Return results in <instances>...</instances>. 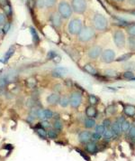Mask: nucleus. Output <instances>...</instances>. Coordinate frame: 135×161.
<instances>
[{"label": "nucleus", "mask_w": 135, "mask_h": 161, "mask_svg": "<svg viewBox=\"0 0 135 161\" xmlns=\"http://www.w3.org/2000/svg\"><path fill=\"white\" fill-rule=\"evenodd\" d=\"M93 24L95 30L98 31V32H105L108 28L109 23L107 18L104 15L100 13H96L93 17Z\"/></svg>", "instance_id": "nucleus-1"}, {"label": "nucleus", "mask_w": 135, "mask_h": 161, "mask_svg": "<svg viewBox=\"0 0 135 161\" xmlns=\"http://www.w3.org/2000/svg\"><path fill=\"white\" fill-rule=\"evenodd\" d=\"M96 35V30L91 26H85L78 34V40L82 43H88L91 41Z\"/></svg>", "instance_id": "nucleus-2"}, {"label": "nucleus", "mask_w": 135, "mask_h": 161, "mask_svg": "<svg viewBox=\"0 0 135 161\" xmlns=\"http://www.w3.org/2000/svg\"><path fill=\"white\" fill-rule=\"evenodd\" d=\"M58 11H59V14L63 19H69V18H70V16H72V12H73L70 5L68 3L66 0H61L59 3Z\"/></svg>", "instance_id": "nucleus-3"}, {"label": "nucleus", "mask_w": 135, "mask_h": 161, "mask_svg": "<svg viewBox=\"0 0 135 161\" xmlns=\"http://www.w3.org/2000/svg\"><path fill=\"white\" fill-rule=\"evenodd\" d=\"M82 28L83 24L79 18H73L68 24V32L73 35H78Z\"/></svg>", "instance_id": "nucleus-4"}, {"label": "nucleus", "mask_w": 135, "mask_h": 161, "mask_svg": "<svg viewBox=\"0 0 135 161\" xmlns=\"http://www.w3.org/2000/svg\"><path fill=\"white\" fill-rule=\"evenodd\" d=\"M113 39L115 46L117 48L122 49L126 46V36L122 30H116L114 33Z\"/></svg>", "instance_id": "nucleus-5"}, {"label": "nucleus", "mask_w": 135, "mask_h": 161, "mask_svg": "<svg viewBox=\"0 0 135 161\" xmlns=\"http://www.w3.org/2000/svg\"><path fill=\"white\" fill-rule=\"evenodd\" d=\"M72 10L77 14H83L88 8L87 0H71Z\"/></svg>", "instance_id": "nucleus-6"}, {"label": "nucleus", "mask_w": 135, "mask_h": 161, "mask_svg": "<svg viewBox=\"0 0 135 161\" xmlns=\"http://www.w3.org/2000/svg\"><path fill=\"white\" fill-rule=\"evenodd\" d=\"M83 96L79 91H76L71 92L70 95V104L73 109H78L82 104Z\"/></svg>", "instance_id": "nucleus-7"}, {"label": "nucleus", "mask_w": 135, "mask_h": 161, "mask_svg": "<svg viewBox=\"0 0 135 161\" xmlns=\"http://www.w3.org/2000/svg\"><path fill=\"white\" fill-rule=\"evenodd\" d=\"M116 54L115 52L112 49H105L103 50L101 54V61L105 64H111L115 61Z\"/></svg>", "instance_id": "nucleus-8"}, {"label": "nucleus", "mask_w": 135, "mask_h": 161, "mask_svg": "<svg viewBox=\"0 0 135 161\" xmlns=\"http://www.w3.org/2000/svg\"><path fill=\"white\" fill-rule=\"evenodd\" d=\"M103 52V49L99 45H94L92 46L88 51V56L89 59L92 60H97L99 57H101V54Z\"/></svg>", "instance_id": "nucleus-9"}, {"label": "nucleus", "mask_w": 135, "mask_h": 161, "mask_svg": "<svg viewBox=\"0 0 135 161\" xmlns=\"http://www.w3.org/2000/svg\"><path fill=\"white\" fill-rule=\"evenodd\" d=\"M62 19L63 18L60 16L59 13H53L51 16V22L55 28H59L61 26V24H62Z\"/></svg>", "instance_id": "nucleus-10"}, {"label": "nucleus", "mask_w": 135, "mask_h": 161, "mask_svg": "<svg viewBox=\"0 0 135 161\" xmlns=\"http://www.w3.org/2000/svg\"><path fill=\"white\" fill-rule=\"evenodd\" d=\"M59 99H60V96L58 92H53V93L50 94L47 99H46V101L48 104L51 105V106H55V105L59 104Z\"/></svg>", "instance_id": "nucleus-11"}, {"label": "nucleus", "mask_w": 135, "mask_h": 161, "mask_svg": "<svg viewBox=\"0 0 135 161\" xmlns=\"http://www.w3.org/2000/svg\"><path fill=\"white\" fill-rule=\"evenodd\" d=\"M68 72H69V70L66 67H56L52 71V75L57 78H61L66 75Z\"/></svg>", "instance_id": "nucleus-12"}, {"label": "nucleus", "mask_w": 135, "mask_h": 161, "mask_svg": "<svg viewBox=\"0 0 135 161\" xmlns=\"http://www.w3.org/2000/svg\"><path fill=\"white\" fill-rule=\"evenodd\" d=\"M83 70L88 73L89 75H92V76H95L96 77L98 75V71L96 68L92 64H86L84 66H83Z\"/></svg>", "instance_id": "nucleus-13"}, {"label": "nucleus", "mask_w": 135, "mask_h": 161, "mask_svg": "<svg viewBox=\"0 0 135 161\" xmlns=\"http://www.w3.org/2000/svg\"><path fill=\"white\" fill-rule=\"evenodd\" d=\"M91 137H92V132L88 131H81L78 135V140L81 142V143H88L91 140Z\"/></svg>", "instance_id": "nucleus-14"}, {"label": "nucleus", "mask_w": 135, "mask_h": 161, "mask_svg": "<svg viewBox=\"0 0 135 161\" xmlns=\"http://www.w3.org/2000/svg\"><path fill=\"white\" fill-rule=\"evenodd\" d=\"M86 150H87L89 154L95 155L98 151L97 145L96 144L95 141H89L88 143H86Z\"/></svg>", "instance_id": "nucleus-15"}, {"label": "nucleus", "mask_w": 135, "mask_h": 161, "mask_svg": "<svg viewBox=\"0 0 135 161\" xmlns=\"http://www.w3.org/2000/svg\"><path fill=\"white\" fill-rule=\"evenodd\" d=\"M124 112L127 117H135V106L132 104H125L124 108Z\"/></svg>", "instance_id": "nucleus-16"}, {"label": "nucleus", "mask_w": 135, "mask_h": 161, "mask_svg": "<svg viewBox=\"0 0 135 161\" xmlns=\"http://www.w3.org/2000/svg\"><path fill=\"white\" fill-rule=\"evenodd\" d=\"M86 115H87L88 118H93V119H95L97 116V110L95 108V106L90 105V106L87 107V109H86Z\"/></svg>", "instance_id": "nucleus-17"}, {"label": "nucleus", "mask_w": 135, "mask_h": 161, "mask_svg": "<svg viewBox=\"0 0 135 161\" xmlns=\"http://www.w3.org/2000/svg\"><path fill=\"white\" fill-rule=\"evenodd\" d=\"M111 129H112V131L114 132V136H116V137H118V136H120L121 133H122L121 125L119 124V123H118L117 121H114V123H112Z\"/></svg>", "instance_id": "nucleus-18"}, {"label": "nucleus", "mask_w": 135, "mask_h": 161, "mask_svg": "<svg viewBox=\"0 0 135 161\" xmlns=\"http://www.w3.org/2000/svg\"><path fill=\"white\" fill-rule=\"evenodd\" d=\"M132 53H124L121 55V56L115 58V62H121V63H124V62H128L129 60H130L132 56Z\"/></svg>", "instance_id": "nucleus-19"}, {"label": "nucleus", "mask_w": 135, "mask_h": 161, "mask_svg": "<svg viewBox=\"0 0 135 161\" xmlns=\"http://www.w3.org/2000/svg\"><path fill=\"white\" fill-rule=\"evenodd\" d=\"M84 126L87 129H92L96 127V120L93 118H87L84 121Z\"/></svg>", "instance_id": "nucleus-20"}, {"label": "nucleus", "mask_w": 135, "mask_h": 161, "mask_svg": "<svg viewBox=\"0 0 135 161\" xmlns=\"http://www.w3.org/2000/svg\"><path fill=\"white\" fill-rule=\"evenodd\" d=\"M88 102L92 106H96L100 102V99L95 94H89L88 95Z\"/></svg>", "instance_id": "nucleus-21"}, {"label": "nucleus", "mask_w": 135, "mask_h": 161, "mask_svg": "<svg viewBox=\"0 0 135 161\" xmlns=\"http://www.w3.org/2000/svg\"><path fill=\"white\" fill-rule=\"evenodd\" d=\"M35 129H36V132H37V134L40 136L41 139H47L48 134H47V131H45V129H43L42 127L39 126V127H36Z\"/></svg>", "instance_id": "nucleus-22"}, {"label": "nucleus", "mask_w": 135, "mask_h": 161, "mask_svg": "<svg viewBox=\"0 0 135 161\" xmlns=\"http://www.w3.org/2000/svg\"><path fill=\"white\" fill-rule=\"evenodd\" d=\"M59 104L62 108L68 107V106L70 105V97H67V96H65V95L62 96V97H60Z\"/></svg>", "instance_id": "nucleus-23"}, {"label": "nucleus", "mask_w": 135, "mask_h": 161, "mask_svg": "<svg viewBox=\"0 0 135 161\" xmlns=\"http://www.w3.org/2000/svg\"><path fill=\"white\" fill-rule=\"evenodd\" d=\"M127 44H128V48L130 49L131 51L135 52V37L133 36L128 37Z\"/></svg>", "instance_id": "nucleus-24"}, {"label": "nucleus", "mask_w": 135, "mask_h": 161, "mask_svg": "<svg viewBox=\"0 0 135 161\" xmlns=\"http://www.w3.org/2000/svg\"><path fill=\"white\" fill-rule=\"evenodd\" d=\"M105 75L107 76V77H110V78H115L119 75V73L116 72L115 70H113V69H106L105 71Z\"/></svg>", "instance_id": "nucleus-25"}, {"label": "nucleus", "mask_w": 135, "mask_h": 161, "mask_svg": "<svg viewBox=\"0 0 135 161\" xmlns=\"http://www.w3.org/2000/svg\"><path fill=\"white\" fill-rule=\"evenodd\" d=\"M124 69L125 71H132L135 70V62H126L124 64Z\"/></svg>", "instance_id": "nucleus-26"}, {"label": "nucleus", "mask_w": 135, "mask_h": 161, "mask_svg": "<svg viewBox=\"0 0 135 161\" xmlns=\"http://www.w3.org/2000/svg\"><path fill=\"white\" fill-rule=\"evenodd\" d=\"M15 53V47L13 46H11L9 49H8V51L5 53V57H4V63H7V62L10 59V57L12 56V55L14 54Z\"/></svg>", "instance_id": "nucleus-27"}, {"label": "nucleus", "mask_w": 135, "mask_h": 161, "mask_svg": "<svg viewBox=\"0 0 135 161\" xmlns=\"http://www.w3.org/2000/svg\"><path fill=\"white\" fill-rule=\"evenodd\" d=\"M114 132L112 131L111 129H106V131H105V133L103 134V137L105 138L106 140H110L111 139L114 138Z\"/></svg>", "instance_id": "nucleus-28"}, {"label": "nucleus", "mask_w": 135, "mask_h": 161, "mask_svg": "<svg viewBox=\"0 0 135 161\" xmlns=\"http://www.w3.org/2000/svg\"><path fill=\"white\" fill-rule=\"evenodd\" d=\"M121 129H122V132H128L129 131H130V129H131L130 122L125 120L121 124Z\"/></svg>", "instance_id": "nucleus-29"}, {"label": "nucleus", "mask_w": 135, "mask_h": 161, "mask_svg": "<svg viewBox=\"0 0 135 161\" xmlns=\"http://www.w3.org/2000/svg\"><path fill=\"white\" fill-rule=\"evenodd\" d=\"M30 30H31V34H32L33 40L34 42V44H38V43L40 42V38H39V35H38L37 32H36L33 27H31Z\"/></svg>", "instance_id": "nucleus-30"}, {"label": "nucleus", "mask_w": 135, "mask_h": 161, "mask_svg": "<svg viewBox=\"0 0 135 161\" xmlns=\"http://www.w3.org/2000/svg\"><path fill=\"white\" fill-rule=\"evenodd\" d=\"M53 128H54V129H56L57 131H62V128H63V124L60 122V120H56L53 123Z\"/></svg>", "instance_id": "nucleus-31"}, {"label": "nucleus", "mask_w": 135, "mask_h": 161, "mask_svg": "<svg viewBox=\"0 0 135 161\" xmlns=\"http://www.w3.org/2000/svg\"><path fill=\"white\" fill-rule=\"evenodd\" d=\"M47 134H48V138L51 139H54L58 137V133L56 129H49V131H47Z\"/></svg>", "instance_id": "nucleus-32"}, {"label": "nucleus", "mask_w": 135, "mask_h": 161, "mask_svg": "<svg viewBox=\"0 0 135 161\" xmlns=\"http://www.w3.org/2000/svg\"><path fill=\"white\" fill-rule=\"evenodd\" d=\"M122 76H124V78L128 79V80H132L135 77L134 72H132V71H125L124 72V74H122Z\"/></svg>", "instance_id": "nucleus-33"}, {"label": "nucleus", "mask_w": 135, "mask_h": 161, "mask_svg": "<svg viewBox=\"0 0 135 161\" xmlns=\"http://www.w3.org/2000/svg\"><path fill=\"white\" fill-rule=\"evenodd\" d=\"M106 128H105V126H104L103 124H100V125H96V132H97V133H99L100 135H102L103 136V134L105 133V131H106Z\"/></svg>", "instance_id": "nucleus-34"}, {"label": "nucleus", "mask_w": 135, "mask_h": 161, "mask_svg": "<svg viewBox=\"0 0 135 161\" xmlns=\"http://www.w3.org/2000/svg\"><path fill=\"white\" fill-rule=\"evenodd\" d=\"M127 33L130 34V36L135 37V24L127 27Z\"/></svg>", "instance_id": "nucleus-35"}, {"label": "nucleus", "mask_w": 135, "mask_h": 161, "mask_svg": "<svg viewBox=\"0 0 135 161\" xmlns=\"http://www.w3.org/2000/svg\"><path fill=\"white\" fill-rule=\"evenodd\" d=\"M116 111H117V110H116V107L114 106V105H109V106L106 108V112L108 114L113 115V114H114L116 112Z\"/></svg>", "instance_id": "nucleus-36"}, {"label": "nucleus", "mask_w": 135, "mask_h": 161, "mask_svg": "<svg viewBox=\"0 0 135 161\" xmlns=\"http://www.w3.org/2000/svg\"><path fill=\"white\" fill-rule=\"evenodd\" d=\"M26 83H27V86L29 88H34L35 85H36V80L33 78H30V79L27 80Z\"/></svg>", "instance_id": "nucleus-37"}, {"label": "nucleus", "mask_w": 135, "mask_h": 161, "mask_svg": "<svg viewBox=\"0 0 135 161\" xmlns=\"http://www.w3.org/2000/svg\"><path fill=\"white\" fill-rule=\"evenodd\" d=\"M102 137H103L102 135H100L99 133H97V132L95 131L94 133H92L91 140H92V141H97V140H100Z\"/></svg>", "instance_id": "nucleus-38"}, {"label": "nucleus", "mask_w": 135, "mask_h": 161, "mask_svg": "<svg viewBox=\"0 0 135 161\" xmlns=\"http://www.w3.org/2000/svg\"><path fill=\"white\" fill-rule=\"evenodd\" d=\"M37 118L40 120H46V118H45V113H44V110H42V109H40L38 110V114H37Z\"/></svg>", "instance_id": "nucleus-39"}, {"label": "nucleus", "mask_w": 135, "mask_h": 161, "mask_svg": "<svg viewBox=\"0 0 135 161\" xmlns=\"http://www.w3.org/2000/svg\"><path fill=\"white\" fill-rule=\"evenodd\" d=\"M44 113H45V118H46V120L48 119H51V118H53V112L51 110H49V109H46L44 110Z\"/></svg>", "instance_id": "nucleus-40"}, {"label": "nucleus", "mask_w": 135, "mask_h": 161, "mask_svg": "<svg viewBox=\"0 0 135 161\" xmlns=\"http://www.w3.org/2000/svg\"><path fill=\"white\" fill-rule=\"evenodd\" d=\"M38 109H36V108H33L32 110H31L30 111V114L29 116H31L32 118H33V119H35V118H37V114H38Z\"/></svg>", "instance_id": "nucleus-41"}, {"label": "nucleus", "mask_w": 135, "mask_h": 161, "mask_svg": "<svg viewBox=\"0 0 135 161\" xmlns=\"http://www.w3.org/2000/svg\"><path fill=\"white\" fill-rule=\"evenodd\" d=\"M44 3L46 7H51L56 3V0H44Z\"/></svg>", "instance_id": "nucleus-42"}, {"label": "nucleus", "mask_w": 135, "mask_h": 161, "mask_svg": "<svg viewBox=\"0 0 135 161\" xmlns=\"http://www.w3.org/2000/svg\"><path fill=\"white\" fill-rule=\"evenodd\" d=\"M103 125L105 126L106 129H109V128H111L112 126V121L110 120L109 119H105L103 121Z\"/></svg>", "instance_id": "nucleus-43"}, {"label": "nucleus", "mask_w": 135, "mask_h": 161, "mask_svg": "<svg viewBox=\"0 0 135 161\" xmlns=\"http://www.w3.org/2000/svg\"><path fill=\"white\" fill-rule=\"evenodd\" d=\"M40 126L42 127L43 129H48L49 127H50V122H49L47 120H41V123H39Z\"/></svg>", "instance_id": "nucleus-44"}, {"label": "nucleus", "mask_w": 135, "mask_h": 161, "mask_svg": "<svg viewBox=\"0 0 135 161\" xmlns=\"http://www.w3.org/2000/svg\"><path fill=\"white\" fill-rule=\"evenodd\" d=\"M36 5H37V7L39 8H43L45 7L44 0H37V1H36Z\"/></svg>", "instance_id": "nucleus-45"}, {"label": "nucleus", "mask_w": 135, "mask_h": 161, "mask_svg": "<svg viewBox=\"0 0 135 161\" xmlns=\"http://www.w3.org/2000/svg\"><path fill=\"white\" fill-rule=\"evenodd\" d=\"M10 26H11V24H10V23H5V24H4V28H3V32L5 33V34H7L8 31H9V29H10Z\"/></svg>", "instance_id": "nucleus-46"}, {"label": "nucleus", "mask_w": 135, "mask_h": 161, "mask_svg": "<svg viewBox=\"0 0 135 161\" xmlns=\"http://www.w3.org/2000/svg\"><path fill=\"white\" fill-rule=\"evenodd\" d=\"M56 56H57V53H55L54 51H50V52H49V53H48V58L51 59V60H53Z\"/></svg>", "instance_id": "nucleus-47"}, {"label": "nucleus", "mask_w": 135, "mask_h": 161, "mask_svg": "<svg viewBox=\"0 0 135 161\" xmlns=\"http://www.w3.org/2000/svg\"><path fill=\"white\" fill-rule=\"evenodd\" d=\"M5 24V16L2 13H0V26H4Z\"/></svg>", "instance_id": "nucleus-48"}, {"label": "nucleus", "mask_w": 135, "mask_h": 161, "mask_svg": "<svg viewBox=\"0 0 135 161\" xmlns=\"http://www.w3.org/2000/svg\"><path fill=\"white\" fill-rule=\"evenodd\" d=\"M77 151H78L79 154L81 155V156L83 157V158H85V159L87 160V161H90V158H89L88 156H87V155H86V154H84V152H83V151H81L80 150H78V148H77Z\"/></svg>", "instance_id": "nucleus-49"}, {"label": "nucleus", "mask_w": 135, "mask_h": 161, "mask_svg": "<svg viewBox=\"0 0 135 161\" xmlns=\"http://www.w3.org/2000/svg\"><path fill=\"white\" fill-rule=\"evenodd\" d=\"M129 136L133 139H135V126L134 127H132L130 129V131H129Z\"/></svg>", "instance_id": "nucleus-50"}, {"label": "nucleus", "mask_w": 135, "mask_h": 161, "mask_svg": "<svg viewBox=\"0 0 135 161\" xmlns=\"http://www.w3.org/2000/svg\"><path fill=\"white\" fill-rule=\"evenodd\" d=\"M5 84H7V80H5V78L0 77V87H1V88L5 87Z\"/></svg>", "instance_id": "nucleus-51"}, {"label": "nucleus", "mask_w": 135, "mask_h": 161, "mask_svg": "<svg viewBox=\"0 0 135 161\" xmlns=\"http://www.w3.org/2000/svg\"><path fill=\"white\" fill-rule=\"evenodd\" d=\"M4 9H5V15H8V16H10V15H11L12 11H11V7H10V5H5Z\"/></svg>", "instance_id": "nucleus-52"}, {"label": "nucleus", "mask_w": 135, "mask_h": 161, "mask_svg": "<svg viewBox=\"0 0 135 161\" xmlns=\"http://www.w3.org/2000/svg\"><path fill=\"white\" fill-rule=\"evenodd\" d=\"M55 91H56L55 92H58V93L59 91H62V86H61V84H56V85H55Z\"/></svg>", "instance_id": "nucleus-53"}, {"label": "nucleus", "mask_w": 135, "mask_h": 161, "mask_svg": "<svg viewBox=\"0 0 135 161\" xmlns=\"http://www.w3.org/2000/svg\"><path fill=\"white\" fill-rule=\"evenodd\" d=\"M124 120H125V118H124V116H121V117H119V118H118V119H117V120H116V121H117V122L119 123V124H120V125H121V124H122V122H124Z\"/></svg>", "instance_id": "nucleus-54"}, {"label": "nucleus", "mask_w": 135, "mask_h": 161, "mask_svg": "<svg viewBox=\"0 0 135 161\" xmlns=\"http://www.w3.org/2000/svg\"><path fill=\"white\" fill-rule=\"evenodd\" d=\"M0 5H3V7H5V5H9L8 4V0H0Z\"/></svg>", "instance_id": "nucleus-55"}, {"label": "nucleus", "mask_w": 135, "mask_h": 161, "mask_svg": "<svg viewBox=\"0 0 135 161\" xmlns=\"http://www.w3.org/2000/svg\"><path fill=\"white\" fill-rule=\"evenodd\" d=\"M128 2L130 5H132V7H135V0H128Z\"/></svg>", "instance_id": "nucleus-56"}, {"label": "nucleus", "mask_w": 135, "mask_h": 161, "mask_svg": "<svg viewBox=\"0 0 135 161\" xmlns=\"http://www.w3.org/2000/svg\"><path fill=\"white\" fill-rule=\"evenodd\" d=\"M116 2H122V1H124V0H115Z\"/></svg>", "instance_id": "nucleus-57"}, {"label": "nucleus", "mask_w": 135, "mask_h": 161, "mask_svg": "<svg viewBox=\"0 0 135 161\" xmlns=\"http://www.w3.org/2000/svg\"><path fill=\"white\" fill-rule=\"evenodd\" d=\"M2 31H3V30H2L1 28H0V34H1V33H2Z\"/></svg>", "instance_id": "nucleus-58"}, {"label": "nucleus", "mask_w": 135, "mask_h": 161, "mask_svg": "<svg viewBox=\"0 0 135 161\" xmlns=\"http://www.w3.org/2000/svg\"><path fill=\"white\" fill-rule=\"evenodd\" d=\"M132 80H135V77H134V78H133V79H132Z\"/></svg>", "instance_id": "nucleus-59"}]
</instances>
